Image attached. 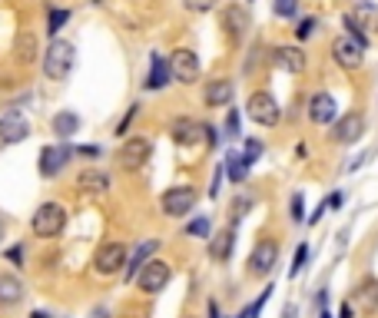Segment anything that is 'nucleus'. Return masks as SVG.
I'll return each instance as SVG.
<instances>
[{"instance_id": "nucleus-29", "label": "nucleus", "mask_w": 378, "mask_h": 318, "mask_svg": "<svg viewBox=\"0 0 378 318\" xmlns=\"http://www.w3.org/2000/svg\"><path fill=\"white\" fill-rule=\"evenodd\" d=\"M183 232L189 239H209V235H213V222L206 219V216H196V219H189L183 226Z\"/></svg>"}, {"instance_id": "nucleus-25", "label": "nucleus", "mask_w": 378, "mask_h": 318, "mask_svg": "<svg viewBox=\"0 0 378 318\" xmlns=\"http://www.w3.org/2000/svg\"><path fill=\"white\" fill-rule=\"evenodd\" d=\"M23 282L17 279V275H10V272H0V305L4 309H14V305H20L23 302Z\"/></svg>"}, {"instance_id": "nucleus-20", "label": "nucleus", "mask_w": 378, "mask_h": 318, "mask_svg": "<svg viewBox=\"0 0 378 318\" xmlns=\"http://www.w3.org/2000/svg\"><path fill=\"white\" fill-rule=\"evenodd\" d=\"M156 249H159V239H143L140 245L133 249V255L126 259V269H123V279L126 282H136V275L143 272V265L156 255Z\"/></svg>"}, {"instance_id": "nucleus-9", "label": "nucleus", "mask_w": 378, "mask_h": 318, "mask_svg": "<svg viewBox=\"0 0 378 318\" xmlns=\"http://www.w3.org/2000/svg\"><path fill=\"white\" fill-rule=\"evenodd\" d=\"M169 73H173V83H196L199 73H203L199 53L189 47L173 50V53H169Z\"/></svg>"}, {"instance_id": "nucleus-17", "label": "nucleus", "mask_w": 378, "mask_h": 318, "mask_svg": "<svg viewBox=\"0 0 378 318\" xmlns=\"http://www.w3.org/2000/svg\"><path fill=\"white\" fill-rule=\"evenodd\" d=\"M345 17H349L365 37H375L378 33V4H372V0H355Z\"/></svg>"}, {"instance_id": "nucleus-48", "label": "nucleus", "mask_w": 378, "mask_h": 318, "mask_svg": "<svg viewBox=\"0 0 378 318\" xmlns=\"http://www.w3.org/2000/svg\"><path fill=\"white\" fill-rule=\"evenodd\" d=\"M325 305H329V292L322 289V292H319V295H315V309H319V312H322V309H325Z\"/></svg>"}, {"instance_id": "nucleus-4", "label": "nucleus", "mask_w": 378, "mask_h": 318, "mask_svg": "<svg viewBox=\"0 0 378 318\" xmlns=\"http://www.w3.org/2000/svg\"><path fill=\"white\" fill-rule=\"evenodd\" d=\"M246 116H249L256 126H279L282 106L275 103V97H272L269 90H256V93H249V100H246Z\"/></svg>"}, {"instance_id": "nucleus-30", "label": "nucleus", "mask_w": 378, "mask_h": 318, "mask_svg": "<svg viewBox=\"0 0 378 318\" xmlns=\"http://www.w3.org/2000/svg\"><path fill=\"white\" fill-rule=\"evenodd\" d=\"M67 20H70V10L67 7H53L47 14V33H50V40H57V33L63 27H67Z\"/></svg>"}, {"instance_id": "nucleus-32", "label": "nucleus", "mask_w": 378, "mask_h": 318, "mask_svg": "<svg viewBox=\"0 0 378 318\" xmlns=\"http://www.w3.org/2000/svg\"><path fill=\"white\" fill-rule=\"evenodd\" d=\"M223 133L229 136V139H239V136H243V116H239V110H236V106H229V113H226Z\"/></svg>"}, {"instance_id": "nucleus-12", "label": "nucleus", "mask_w": 378, "mask_h": 318, "mask_svg": "<svg viewBox=\"0 0 378 318\" xmlns=\"http://www.w3.org/2000/svg\"><path fill=\"white\" fill-rule=\"evenodd\" d=\"M272 67L282 73H302L309 67V57L299 43H279V47H272Z\"/></svg>"}, {"instance_id": "nucleus-34", "label": "nucleus", "mask_w": 378, "mask_h": 318, "mask_svg": "<svg viewBox=\"0 0 378 318\" xmlns=\"http://www.w3.org/2000/svg\"><path fill=\"white\" fill-rule=\"evenodd\" d=\"M305 262H309V242H299V249H295V255H292V265H289V279L292 282H295V275H302Z\"/></svg>"}, {"instance_id": "nucleus-16", "label": "nucleus", "mask_w": 378, "mask_h": 318, "mask_svg": "<svg viewBox=\"0 0 378 318\" xmlns=\"http://www.w3.org/2000/svg\"><path fill=\"white\" fill-rule=\"evenodd\" d=\"M309 120L315 126H332L339 120V103L332 93H312L309 97Z\"/></svg>"}, {"instance_id": "nucleus-52", "label": "nucleus", "mask_w": 378, "mask_h": 318, "mask_svg": "<svg viewBox=\"0 0 378 318\" xmlns=\"http://www.w3.org/2000/svg\"><path fill=\"white\" fill-rule=\"evenodd\" d=\"M319 318H332V312H329V309H322V312H319Z\"/></svg>"}, {"instance_id": "nucleus-42", "label": "nucleus", "mask_w": 378, "mask_h": 318, "mask_svg": "<svg viewBox=\"0 0 378 318\" xmlns=\"http://www.w3.org/2000/svg\"><path fill=\"white\" fill-rule=\"evenodd\" d=\"M206 143H209V146H219V143H223V129H216V126H206Z\"/></svg>"}, {"instance_id": "nucleus-11", "label": "nucleus", "mask_w": 378, "mask_h": 318, "mask_svg": "<svg viewBox=\"0 0 378 318\" xmlns=\"http://www.w3.org/2000/svg\"><path fill=\"white\" fill-rule=\"evenodd\" d=\"M362 136H365V116H362L359 110H349L345 116H339V120L332 123V143L352 146V143H359Z\"/></svg>"}, {"instance_id": "nucleus-51", "label": "nucleus", "mask_w": 378, "mask_h": 318, "mask_svg": "<svg viewBox=\"0 0 378 318\" xmlns=\"http://www.w3.org/2000/svg\"><path fill=\"white\" fill-rule=\"evenodd\" d=\"M4 235H7V226H4V219H0V242H4Z\"/></svg>"}, {"instance_id": "nucleus-7", "label": "nucleus", "mask_w": 378, "mask_h": 318, "mask_svg": "<svg viewBox=\"0 0 378 318\" xmlns=\"http://www.w3.org/2000/svg\"><path fill=\"white\" fill-rule=\"evenodd\" d=\"M149 156H153L149 136H126L117 149V166L120 169H140V166H146Z\"/></svg>"}, {"instance_id": "nucleus-5", "label": "nucleus", "mask_w": 378, "mask_h": 318, "mask_svg": "<svg viewBox=\"0 0 378 318\" xmlns=\"http://www.w3.org/2000/svg\"><path fill=\"white\" fill-rule=\"evenodd\" d=\"M169 282H173V265L166 259H149L143 265V272L136 275V289L143 295H159Z\"/></svg>"}, {"instance_id": "nucleus-39", "label": "nucleus", "mask_w": 378, "mask_h": 318, "mask_svg": "<svg viewBox=\"0 0 378 318\" xmlns=\"http://www.w3.org/2000/svg\"><path fill=\"white\" fill-rule=\"evenodd\" d=\"M186 10H193V14H209V10L219 7V0H183Z\"/></svg>"}, {"instance_id": "nucleus-18", "label": "nucleus", "mask_w": 378, "mask_h": 318, "mask_svg": "<svg viewBox=\"0 0 378 318\" xmlns=\"http://www.w3.org/2000/svg\"><path fill=\"white\" fill-rule=\"evenodd\" d=\"M236 97V83L229 77H216L203 87V103L209 110H219V106H229Z\"/></svg>"}, {"instance_id": "nucleus-38", "label": "nucleus", "mask_w": 378, "mask_h": 318, "mask_svg": "<svg viewBox=\"0 0 378 318\" xmlns=\"http://www.w3.org/2000/svg\"><path fill=\"white\" fill-rule=\"evenodd\" d=\"M315 27H319L315 17H302L299 23H295V40H309L312 33H315Z\"/></svg>"}, {"instance_id": "nucleus-41", "label": "nucleus", "mask_w": 378, "mask_h": 318, "mask_svg": "<svg viewBox=\"0 0 378 318\" xmlns=\"http://www.w3.org/2000/svg\"><path fill=\"white\" fill-rule=\"evenodd\" d=\"M100 153H103L100 146H77V149H73V156H87V159H97Z\"/></svg>"}, {"instance_id": "nucleus-33", "label": "nucleus", "mask_w": 378, "mask_h": 318, "mask_svg": "<svg viewBox=\"0 0 378 318\" xmlns=\"http://www.w3.org/2000/svg\"><path fill=\"white\" fill-rule=\"evenodd\" d=\"M272 292H275V289H272V282H269V285H266V289L259 292V299L249 302V305L243 309V318H259V315H262V309H266V302L272 299Z\"/></svg>"}, {"instance_id": "nucleus-46", "label": "nucleus", "mask_w": 378, "mask_h": 318, "mask_svg": "<svg viewBox=\"0 0 378 318\" xmlns=\"http://www.w3.org/2000/svg\"><path fill=\"white\" fill-rule=\"evenodd\" d=\"M90 318H113V312H110V305H97L90 312Z\"/></svg>"}, {"instance_id": "nucleus-28", "label": "nucleus", "mask_w": 378, "mask_h": 318, "mask_svg": "<svg viewBox=\"0 0 378 318\" xmlns=\"http://www.w3.org/2000/svg\"><path fill=\"white\" fill-rule=\"evenodd\" d=\"M252 206H256V199H252L249 193H246V196H243V193L236 196V199H233V206H229V226H233V229L246 219V216H249V209H252Z\"/></svg>"}, {"instance_id": "nucleus-14", "label": "nucleus", "mask_w": 378, "mask_h": 318, "mask_svg": "<svg viewBox=\"0 0 378 318\" xmlns=\"http://www.w3.org/2000/svg\"><path fill=\"white\" fill-rule=\"evenodd\" d=\"M169 136L179 146H196L199 139H206V123H199L193 116H176L173 123H169Z\"/></svg>"}, {"instance_id": "nucleus-47", "label": "nucleus", "mask_w": 378, "mask_h": 318, "mask_svg": "<svg viewBox=\"0 0 378 318\" xmlns=\"http://www.w3.org/2000/svg\"><path fill=\"white\" fill-rule=\"evenodd\" d=\"M282 318H299V305H295V302H289V305L282 309Z\"/></svg>"}, {"instance_id": "nucleus-2", "label": "nucleus", "mask_w": 378, "mask_h": 318, "mask_svg": "<svg viewBox=\"0 0 378 318\" xmlns=\"http://www.w3.org/2000/svg\"><path fill=\"white\" fill-rule=\"evenodd\" d=\"M63 226H67V209L60 203H40V209L30 219V232L37 239H57Z\"/></svg>"}, {"instance_id": "nucleus-43", "label": "nucleus", "mask_w": 378, "mask_h": 318, "mask_svg": "<svg viewBox=\"0 0 378 318\" xmlns=\"http://www.w3.org/2000/svg\"><path fill=\"white\" fill-rule=\"evenodd\" d=\"M342 203H345V193H339V189L325 199V206H329V209H342Z\"/></svg>"}, {"instance_id": "nucleus-24", "label": "nucleus", "mask_w": 378, "mask_h": 318, "mask_svg": "<svg viewBox=\"0 0 378 318\" xmlns=\"http://www.w3.org/2000/svg\"><path fill=\"white\" fill-rule=\"evenodd\" d=\"M50 126H53V133H57L60 143H67V139H73V136L80 133V126H83V120H80L73 110H60V113H53V120H50Z\"/></svg>"}, {"instance_id": "nucleus-22", "label": "nucleus", "mask_w": 378, "mask_h": 318, "mask_svg": "<svg viewBox=\"0 0 378 318\" xmlns=\"http://www.w3.org/2000/svg\"><path fill=\"white\" fill-rule=\"evenodd\" d=\"M110 186H113V179H110V173H103V169H97V166H87V169H80L77 176V189L80 193H110Z\"/></svg>"}, {"instance_id": "nucleus-40", "label": "nucleus", "mask_w": 378, "mask_h": 318, "mask_svg": "<svg viewBox=\"0 0 378 318\" xmlns=\"http://www.w3.org/2000/svg\"><path fill=\"white\" fill-rule=\"evenodd\" d=\"M223 176H226V166L219 163L216 166V173H213V179H209V196H213V199L223 193Z\"/></svg>"}, {"instance_id": "nucleus-35", "label": "nucleus", "mask_w": 378, "mask_h": 318, "mask_svg": "<svg viewBox=\"0 0 378 318\" xmlns=\"http://www.w3.org/2000/svg\"><path fill=\"white\" fill-rule=\"evenodd\" d=\"M272 14L282 20H295L299 17V0H272Z\"/></svg>"}, {"instance_id": "nucleus-10", "label": "nucleus", "mask_w": 378, "mask_h": 318, "mask_svg": "<svg viewBox=\"0 0 378 318\" xmlns=\"http://www.w3.org/2000/svg\"><path fill=\"white\" fill-rule=\"evenodd\" d=\"M70 159H73V146L50 143V146H43V149H40L37 169H40V176H43V179H57V176L70 166Z\"/></svg>"}, {"instance_id": "nucleus-26", "label": "nucleus", "mask_w": 378, "mask_h": 318, "mask_svg": "<svg viewBox=\"0 0 378 318\" xmlns=\"http://www.w3.org/2000/svg\"><path fill=\"white\" fill-rule=\"evenodd\" d=\"M223 166H226V176H229V183H236V186H243L246 176H249V169H252L239 149H229V153H226V159H223Z\"/></svg>"}, {"instance_id": "nucleus-13", "label": "nucleus", "mask_w": 378, "mask_h": 318, "mask_svg": "<svg viewBox=\"0 0 378 318\" xmlns=\"http://www.w3.org/2000/svg\"><path fill=\"white\" fill-rule=\"evenodd\" d=\"M332 60H335L342 70H359L362 63H365V50H362L352 37L342 33V37L332 40Z\"/></svg>"}, {"instance_id": "nucleus-31", "label": "nucleus", "mask_w": 378, "mask_h": 318, "mask_svg": "<svg viewBox=\"0 0 378 318\" xmlns=\"http://www.w3.org/2000/svg\"><path fill=\"white\" fill-rule=\"evenodd\" d=\"M239 153L246 156V163H249V166H256L262 159V153H266V143L256 139V136H249V139H243V149H239Z\"/></svg>"}, {"instance_id": "nucleus-36", "label": "nucleus", "mask_w": 378, "mask_h": 318, "mask_svg": "<svg viewBox=\"0 0 378 318\" xmlns=\"http://www.w3.org/2000/svg\"><path fill=\"white\" fill-rule=\"evenodd\" d=\"M289 219L292 222H305V196L302 193L289 196Z\"/></svg>"}, {"instance_id": "nucleus-21", "label": "nucleus", "mask_w": 378, "mask_h": 318, "mask_svg": "<svg viewBox=\"0 0 378 318\" xmlns=\"http://www.w3.org/2000/svg\"><path fill=\"white\" fill-rule=\"evenodd\" d=\"M236 249V229L226 226V229H216V235H209V259L213 262H229Z\"/></svg>"}, {"instance_id": "nucleus-15", "label": "nucleus", "mask_w": 378, "mask_h": 318, "mask_svg": "<svg viewBox=\"0 0 378 318\" xmlns=\"http://www.w3.org/2000/svg\"><path fill=\"white\" fill-rule=\"evenodd\" d=\"M27 136H30V123L17 110H7V113L0 116V143L4 146H17V143H23Z\"/></svg>"}, {"instance_id": "nucleus-53", "label": "nucleus", "mask_w": 378, "mask_h": 318, "mask_svg": "<svg viewBox=\"0 0 378 318\" xmlns=\"http://www.w3.org/2000/svg\"><path fill=\"white\" fill-rule=\"evenodd\" d=\"M186 318H193V315H186Z\"/></svg>"}, {"instance_id": "nucleus-3", "label": "nucleus", "mask_w": 378, "mask_h": 318, "mask_svg": "<svg viewBox=\"0 0 378 318\" xmlns=\"http://www.w3.org/2000/svg\"><path fill=\"white\" fill-rule=\"evenodd\" d=\"M275 262H279V239H259L246 259V272L252 279H269Z\"/></svg>"}, {"instance_id": "nucleus-50", "label": "nucleus", "mask_w": 378, "mask_h": 318, "mask_svg": "<svg viewBox=\"0 0 378 318\" xmlns=\"http://www.w3.org/2000/svg\"><path fill=\"white\" fill-rule=\"evenodd\" d=\"M123 318H146V312H133V309H130Z\"/></svg>"}, {"instance_id": "nucleus-37", "label": "nucleus", "mask_w": 378, "mask_h": 318, "mask_svg": "<svg viewBox=\"0 0 378 318\" xmlns=\"http://www.w3.org/2000/svg\"><path fill=\"white\" fill-rule=\"evenodd\" d=\"M140 106H143V103H130V110H126L123 120L117 123V136H120V139H126V133H130V123H133L136 116H140Z\"/></svg>"}, {"instance_id": "nucleus-1", "label": "nucleus", "mask_w": 378, "mask_h": 318, "mask_svg": "<svg viewBox=\"0 0 378 318\" xmlns=\"http://www.w3.org/2000/svg\"><path fill=\"white\" fill-rule=\"evenodd\" d=\"M73 63H77V47L63 37L50 40L47 50H43V77L53 80V83H63L70 77Z\"/></svg>"}, {"instance_id": "nucleus-27", "label": "nucleus", "mask_w": 378, "mask_h": 318, "mask_svg": "<svg viewBox=\"0 0 378 318\" xmlns=\"http://www.w3.org/2000/svg\"><path fill=\"white\" fill-rule=\"evenodd\" d=\"M352 305H362L365 312H375L378 309V279H365L355 289V302Z\"/></svg>"}, {"instance_id": "nucleus-19", "label": "nucleus", "mask_w": 378, "mask_h": 318, "mask_svg": "<svg viewBox=\"0 0 378 318\" xmlns=\"http://www.w3.org/2000/svg\"><path fill=\"white\" fill-rule=\"evenodd\" d=\"M173 83V73H169V60L163 57V53H149V73H146L143 87L149 90V93H159V90H166Z\"/></svg>"}, {"instance_id": "nucleus-8", "label": "nucleus", "mask_w": 378, "mask_h": 318, "mask_svg": "<svg viewBox=\"0 0 378 318\" xmlns=\"http://www.w3.org/2000/svg\"><path fill=\"white\" fill-rule=\"evenodd\" d=\"M126 259H130V252L123 242H103L93 255V272L97 275H123Z\"/></svg>"}, {"instance_id": "nucleus-49", "label": "nucleus", "mask_w": 378, "mask_h": 318, "mask_svg": "<svg viewBox=\"0 0 378 318\" xmlns=\"http://www.w3.org/2000/svg\"><path fill=\"white\" fill-rule=\"evenodd\" d=\"M30 318H50V312H43V309H37V312H30Z\"/></svg>"}, {"instance_id": "nucleus-6", "label": "nucleus", "mask_w": 378, "mask_h": 318, "mask_svg": "<svg viewBox=\"0 0 378 318\" xmlns=\"http://www.w3.org/2000/svg\"><path fill=\"white\" fill-rule=\"evenodd\" d=\"M196 203H199V193H196L193 186H173V189L163 193L159 209H163V216H169V219H186V216L196 209Z\"/></svg>"}, {"instance_id": "nucleus-23", "label": "nucleus", "mask_w": 378, "mask_h": 318, "mask_svg": "<svg viewBox=\"0 0 378 318\" xmlns=\"http://www.w3.org/2000/svg\"><path fill=\"white\" fill-rule=\"evenodd\" d=\"M249 14L243 10V4H229V7H223V27L226 33L233 40H243L246 37V30H249Z\"/></svg>"}, {"instance_id": "nucleus-45", "label": "nucleus", "mask_w": 378, "mask_h": 318, "mask_svg": "<svg viewBox=\"0 0 378 318\" xmlns=\"http://www.w3.org/2000/svg\"><path fill=\"white\" fill-rule=\"evenodd\" d=\"M339 318H355V305H352L349 299L342 302V309H339Z\"/></svg>"}, {"instance_id": "nucleus-44", "label": "nucleus", "mask_w": 378, "mask_h": 318, "mask_svg": "<svg viewBox=\"0 0 378 318\" xmlns=\"http://www.w3.org/2000/svg\"><path fill=\"white\" fill-rule=\"evenodd\" d=\"M7 259L14 262V265H23V245H14V249H7Z\"/></svg>"}]
</instances>
